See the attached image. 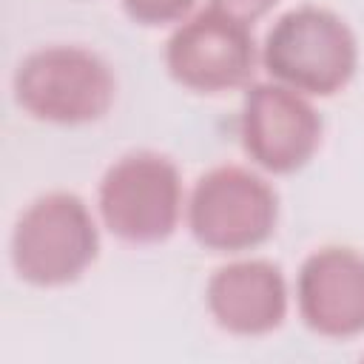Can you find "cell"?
Listing matches in <instances>:
<instances>
[{
    "instance_id": "5b68a950",
    "label": "cell",
    "mask_w": 364,
    "mask_h": 364,
    "mask_svg": "<svg viewBox=\"0 0 364 364\" xmlns=\"http://www.w3.org/2000/svg\"><path fill=\"white\" fill-rule=\"evenodd\" d=\"M279 219L276 191L253 171L219 165L199 176L188 199L193 239L216 253H242L264 245Z\"/></svg>"
},
{
    "instance_id": "9c48e42d",
    "label": "cell",
    "mask_w": 364,
    "mask_h": 364,
    "mask_svg": "<svg viewBox=\"0 0 364 364\" xmlns=\"http://www.w3.org/2000/svg\"><path fill=\"white\" fill-rule=\"evenodd\" d=\"M213 321L233 336L273 333L287 313V284L276 264L247 259L219 267L205 290Z\"/></svg>"
},
{
    "instance_id": "8992f818",
    "label": "cell",
    "mask_w": 364,
    "mask_h": 364,
    "mask_svg": "<svg viewBox=\"0 0 364 364\" xmlns=\"http://www.w3.org/2000/svg\"><path fill=\"white\" fill-rule=\"evenodd\" d=\"M256 63L259 51L250 26L213 6L182 20L165 46L168 74L196 94H222L247 85Z\"/></svg>"
},
{
    "instance_id": "277c9868",
    "label": "cell",
    "mask_w": 364,
    "mask_h": 364,
    "mask_svg": "<svg viewBox=\"0 0 364 364\" xmlns=\"http://www.w3.org/2000/svg\"><path fill=\"white\" fill-rule=\"evenodd\" d=\"M105 228L131 245L168 239L182 216V179L176 165L154 151L119 156L102 176L97 193Z\"/></svg>"
},
{
    "instance_id": "7a4b0ae2",
    "label": "cell",
    "mask_w": 364,
    "mask_h": 364,
    "mask_svg": "<svg viewBox=\"0 0 364 364\" xmlns=\"http://www.w3.org/2000/svg\"><path fill=\"white\" fill-rule=\"evenodd\" d=\"M14 102L51 125H85L108 114L117 82L108 63L82 46H43L26 54L11 77Z\"/></svg>"
},
{
    "instance_id": "30bf717a",
    "label": "cell",
    "mask_w": 364,
    "mask_h": 364,
    "mask_svg": "<svg viewBox=\"0 0 364 364\" xmlns=\"http://www.w3.org/2000/svg\"><path fill=\"white\" fill-rule=\"evenodd\" d=\"M193 0H122L125 14L139 26H168L185 20Z\"/></svg>"
},
{
    "instance_id": "52a82bcc",
    "label": "cell",
    "mask_w": 364,
    "mask_h": 364,
    "mask_svg": "<svg viewBox=\"0 0 364 364\" xmlns=\"http://www.w3.org/2000/svg\"><path fill=\"white\" fill-rule=\"evenodd\" d=\"M239 136L245 154L270 173L304 168L321 145V117L304 94L282 82L247 88Z\"/></svg>"
},
{
    "instance_id": "6da1fadb",
    "label": "cell",
    "mask_w": 364,
    "mask_h": 364,
    "mask_svg": "<svg viewBox=\"0 0 364 364\" xmlns=\"http://www.w3.org/2000/svg\"><path fill=\"white\" fill-rule=\"evenodd\" d=\"M259 60L273 82L304 97H330L353 80L358 46L338 14L318 6H299L270 26Z\"/></svg>"
},
{
    "instance_id": "ba28073f",
    "label": "cell",
    "mask_w": 364,
    "mask_h": 364,
    "mask_svg": "<svg viewBox=\"0 0 364 364\" xmlns=\"http://www.w3.org/2000/svg\"><path fill=\"white\" fill-rule=\"evenodd\" d=\"M296 301L301 321L324 338L364 333V256L353 247H321L299 270Z\"/></svg>"
},
{
    "instance_id": "3957f363",
    "label": "cell",
    "mask_w": 364,
    "mask_h": 364,
    "mask_svg": "<svg viewBox=\"0 0 364 364\" xmlns=\"http://www.w3.org/2000/svg\"><path fill=\"white\" fill-rule=\"evenodd\" d=\"M11 267L34 287H63L77 282L100 250V230L74 193L54 191L34 199L11 230Z\"/></svg>"
},
{
    "instance_id": "8fae6325",
    "label": "cell",
    "mask_w": 364,
    "mask_h": 364,
    "mask_svg": "<svg viewBox=\"0 0 364 364\" xmlns=\"http://www.w3.org/2000/svg\"><path fill=\"white\" fill-rule=\"evenodd\" d=\"M276 3L279 0H210L213 9H219V11H225V14L236 17V20H242L247 26L256 23L259 17H264Z\"/></svg>"
}]
</instances>
